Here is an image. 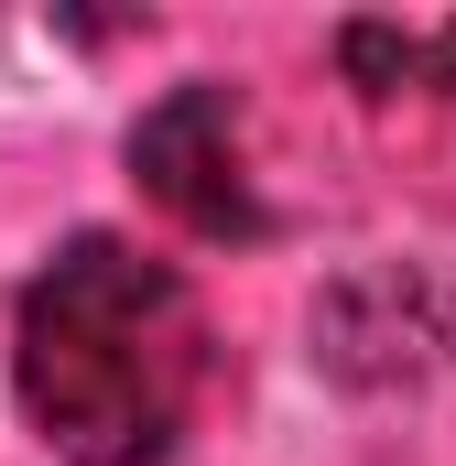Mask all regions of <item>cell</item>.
Masks as SVG:
<instances>
[{
  "label": "cell",
  "mask_w": 456,
  "mask_h": 466,
  "mask_svg": "<svg viewBox=\"0 0 456 466\" xmlns=\"http://www.w3.org/2000/svg\"><path fill=\"white\" fill-rule=\"evenodd\" d=\"M11 390L33 434L77 466H163L207 401V304L130 238H66L11 326Z\"/></svg>",
  "instance_id": "6da1fadb"
},
{
  "label": "cell",
  "mask_w": 456,
  "mask_h": 466,
  "mask_svg": "<svg viewBox=\"0 0 456 466\" xmlns=\"http://www.w3.org/2000/svg\"><path fill=\"white\" fill-rule=\"evenodd\" d=\"M130 174L152 185V207H174L196 238H261V196H250V163H239V98L228 87H174L163 109H141L130 130Z\"/></svg>",
  "instance_id": "7a4b0ae2"
},
{
  "label": "cell",
  "mask_w": 456,
  "mask_h": 466,
  "mask_svg": "<svg viewBox=\"0 0 456 466\" xmlns=\"http://www.w3.org/2000/svg\"><path fill=\"white\" fill-rule=\"evenodd\" d=\"M337 66L369 87V98H456V22H347L337 33Z\"/></svg>",
  "instance_id": "3957f363"
}]
</instances>
